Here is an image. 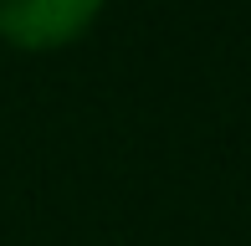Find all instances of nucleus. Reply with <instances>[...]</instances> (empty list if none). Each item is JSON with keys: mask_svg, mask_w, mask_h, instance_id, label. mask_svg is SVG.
I'll use <instances>...</instances> for the list:
<instances>
[{"mask_svg": "<svg viewBox=\"0 0 251 246\" xmlns=\"http://www.w3.org/2000/svg\"><path fill=\"white\" fill-rule=\"evenodd\" d=\"M108 0H0V41L21 51L72 47L102 16Z\"/></svg>", "mask_w": 251, "mask_h": 246, "instance_id": "f257e3e1", "label": "nucleus"}]
</instances>
